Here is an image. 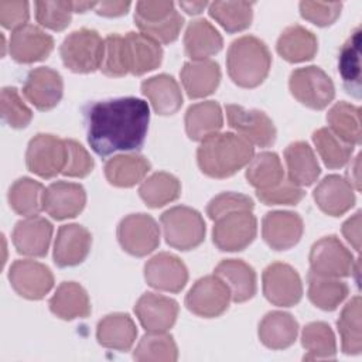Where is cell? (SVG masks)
Masks as SVG:
<instances>
[{
    "instance_id": "3957f363",
    "label": "cell",
    "mask_w": 362,
    "mask_h": 362,
    "mask_svg": "<svg viewBox=\"0 0 362 362\" xmlns=\"http://www.w3.org/2000/svg\"><path fill=\"white\" fill-rule=\"evenodd\" d=\"M270 65L272 55L267 45L253 35L239 37L229 45L228 74L242 88L259 86L269 75Z\"/></svg>"
},
{
    "instance_id": "ffe728a7",
    "label": "cell",
    "mask_w": 362,
    "mask_h": 362,
    "mask_svg": "<svg viewBox=\"0 0 362 362\" xmlns=\"http://www.w3.org/2000/svg\"><path fill=\"white\" fill-rule=\"evenodd\" d=\"M134 313L147 332H167L177 320L178 304L170 297L144 293L137 300Z\"/></svg>"
},
{
    "instance_id": "7c38bea8",
    "label": "cell",
    "mask_w": 362,
    "mask_h": 362,
    "mask_svg": "<svg viewBox=\"0 0 362 362\" xmlns=\"http://www.w3.org/2000/svg\"><path fill=\"white\" fill-rule=\"evenodd\" d=\"M225 109L229 126L252 146L269 147L274 143L276 127L264 112L245 109L240 105H226Z\"/></svg>"
},
{
    "instance_id": "94428289",
    "label": "cell",
    "mask_w": 362,
    "mask_h": 362,
    "mask_svg": "<svg viewBox=\"0 0 362 362\" xmlns=\"http://www.w3.org/2000/svg\"><path fill=\"white\" fill-rule=\"evenodd\" d=\"M359 158H361V156L358 154L356 157H355V161H354V164L351 165V171H349V184L355 188V189H361V182H359Z\"/></svg>"
},
{
    "instance_id": "4316f807",
    "label": "cell",
    "mask_w": 362,
    "mask_h": 362,
    "mask_svg": "<svg viewBox=\"0 0 362 362\" xmlns=\"http://www.w3.org/2000/svg\"><path fill=\"white\" fill-rule=\"evenodd\" d=\"M141 92L150 100L154 112L161 116L174 115L182 105L180 85L167 74H160L143 81Z\"/></svg>"
},
{
    "instance_id": "f1b7e54d",
    "label": "cell",
    "mask_w": 362,
    "mask_h": 362,
    "mask_svg": "<svg viewBox=\"0 0 362 362\" xmlns=\"http://www.w3.org/2000/svg\"><path fill=\"white\" fill-rule=\"evenodd\" d=\"M137 337V328L129 314L113 313L103 317L96 327L98 342L110 349L129 351Z\"/></svg>"
},
{
    "instance_id": "60d3db41",
    "label": "cell",
    "mask_w": 362,
    "mask_h": 362,
    "mask_svg": "<svg viewBox=\"0 0 362 362\" xmlns=\"http://www.w3.org/2000/svg\"><path fill=\"white\" fill-rule=\"evenodd\" d=\"M301 345L305 348V361L332 359L337 354L335 335L331 327L322 321L310 322L301 332Z\"/></svg>"
},
{
    "instance_id": "d590c367",
    "label": "cell",
    "mask_w": 362,
    "mask_h": 362,
    "mask_svg": "<svg viewBox=\"0 0 362 362\" xmlns=\"http://www.w3.org/2000/svg\"><path fill=\"white\" fill-rule=\"evenodd\" d=\"M338 71L344 88L355 98L361 96V28L345 41L338 57Z\"/></svg>"
},
{
    "instance_id": "681fc988",
    "label": "cell",
    "mask_w": 362,
    "mask_h": 362,
    "mask_svg": "<svg viewBox=\"0 0 362 362\" xmlns=\"http://www.w3.org/2000/svg\"><path fill=\"white\" fill-rule=\"evenodd\" d=\"M182 24L184 18L177 10H174L167 18L157 23L136 21V25L140 30V33L150 37L158 44H170L175 41L182 28Z\"/></svg>"
},
{
    "instance_id": "bcb514c9",
    "label": "cell",
    "mask_w": 362,
    "mask_h": 362,
    "mask_svg": "<svg viewBox=\"0 0 362 362\" xmlns=\"http://www.w3.org/2000/svg\"><path fill=\"white\" fill-rule=\"evenodd\" d=\"M133 358L141 362H174L178 358L177 344L165 332H148L140 339Z\"/></svg>"
},
{
    "instance_id": "d6a6232c",
    "label": "cell",
    "mask_w": 362,
    "mask_h": 362,
    "mask_svg": "<svg viewBox=\"0 0 362 362\" xmlns=\"http://www.w3.org/2000/svg\"><path fill=\"white\" fill-rule=\"evenodd\" d=\"M288 180L298 187L314 184L321 173L313 148L305 141H294L284 150Z\"/></svg>"
},
{
    "instance_id": "d6986e66",
    "label": "cell",
    "mask_w": 362,
    "mask_h": 362,
    "mask_svg": "<svg viewBox=\"0 0 362 362\" xmlns=\"http://www.w3.org/2000/svg\"><path fill=\"white\" fill-rule=\"evenodd\" d=\"M54 49V38L40 27L25 24L11 33L8 51L20 64H33L45 59Z\"/></svg>"
},
{
    "instance_id": "ab89813d",
    "label": "cell",
    "mask_w": 362,
    "mask_h": 362,
    "mask_svg": "<svg viewBox=\"0 0 362 362\" xmlns=\"http://www.w3.org/2000/svg\"><path fill=\"white\" fill-rule=\"evenodd\" d=\"M284 178V171L279 156L273 151H262L252 157L246 168L247 182L257 189H267L277 185Z\"/></svg>"
},
{
    "instance_id": "7dc6e473",
    "label": "cell",
    "mask_w": 362,
    "mask_h": 362,
    "mask_svg": "<svg viewBox=\"0 0 362 362\" xmlns=\"http://www.w3.org/2000/svg\"><path fill=\"white\" fill-rule=\"evenodd\" d=\"M1 117L13 129H24L33 119L31 109L23 102L18 92L13 86L1 89Z\"/></svg>"
},
{
    "instance_id": "f907efd6",
    "label": "cell",
    "mask_w": 362,
    "mask_h": 362,
    "mask_svg": "<svg viewBox=\"0 0 362 362\" xmlns=\"http://www.w3.org/2000/svg\"><path fill=\"white\" fill-rule=\"evenodd\" d=\"M256 195L264 205H296L304 198V191L288 178H283L272 188L257 189Z\"/></svg>"
},
{
    "instance_id": "b9f144b4",
    "label": "cell",
    "mask_w": 362,
    "mask_h": 362,
    "mask_svg": "<svg viewBox=\"0 0 362 362\" xmlns=\"http://www.w3.org/2000/svg\"><path fill=\"white\" fill-rule=\"evenodd\" d=\"M361 297L355 296L342 308L337 321L338 332L341 335L342 351L346 355H359L362 351V331H361Z\"/></svg>"
},
{
    "instance_id": "1f68e13d",
    "label": "cell",
    "mask_w": 362,
    "mask_h": 362,
    "mask_svg": "<svg viewBox=\"0 0 362 362\" xmlns=\"http://www.w3.org/2000/svg\"><path fill=\"white\" fill-rule=\"evenodd\" d=\"M223 126L221 106L214 100L191 105L185 113V132L191 140L202 141Z\"/></svg>"
},
{
    "instance_id": "6f0895ef",
    "label": "cell",
    "mask_w": 362,
    "mask_h": 362,
    "mask_svg": "<svg viewBox=\"0 0 362 362\" xmlns=\"http://www.w3.org/2000/svg\"><path fill=\"white\" fill-rule=\"evenodd\" d=\"M174 10L171 1H139L136 4L134 21L157 23L167 18Z\"/></svg>"
},
{
    "instance_id": "277c9868",
    "label": "cell",
    "mask_w": 362,
    "mask_h": 362,
    "mask_svg": "<svg viewBox=\"0 0 362 362\" xmlns=\"http://www.w3.org/2000/svg\"><path fill=\"white\" fill-rule=\"evenodd\" d=\"M62 62L76 74H89L100 69L105 40L95 30L81 28L68 34L59 48Z\"/></svg>"
},
{
    "instance_id": "44dd1931",
    "label": "cell",
    "mask_w": 362,
    "mask_h": 362,
    "mask_svg": "<svg viewBox=\"0 0 362 362\" xmlns=\"http://www.w3.org/2000/svg\"><path fill=\"white\" fill-rule=\"evenodd\" d=\"M92 246L90 232L78 223L59 226L54 243V262L58 267H71L82 263Z\"/></svg>"
},
{
    "instance_id": "30bf717a",
    "label": "cell",
    "mask_w": 362,
    "mask_h": 362,
    "mask_svg": "<svg viewBox=\"0 0 362 362\" xmlns=\"http://www.w3.org/2000/svg\"><path fill=\"white\" fill-rule=\"evenodd\" d=\"M117 239L124 252L136 257L150 255L160 243V228L147 214H130L117 226Z\"/></svg>"
},
{
    "instance_id": "9f6ffc18",
    "label": "cell",
    "mask_w": 362,
    "mask_h": 362,
    "mask_svg": "<svg viewBox=\"0 0 362 362\" xmlns=\"http://www.w3.org/2000/svg\"><path fill=\"white\" fill-rule=\"evenodd\" d=\"M28 3L27 1H14V0H1L0 1V23L4 28L17 30L25 25L28 20Z\"/></svg>"
},
{
    "instance_id": "603a6c76",
    "label": "cell",
    "mask_w": 362,
    "mask_h": 362,
    "mask_svg": "<svg viewBox=\"0 0 362 362\" xmlns=\"http://www.w3.org/2000/svg\"><path fill=\"white\" fill-rule=\"evenodd\" d=\"M52 238V225L41 216H27L13 229V245L20 255L42 257L47 255Z\"/></svg>"
},
{
    "instance_id": "74e56055",
    "label": "cell",
    "mask_w": 362,
    "mask_h": 362,
    "mask_svg": "<svg viewBox=\"0 0 362 362\" xmlns=\"http://www.w3.org/2000/svg\"><path fill=\"white\" fill-rule=\"evenodd\" d=\"M45 188L41 182L23 177L13 182L8 189V204L11 209L24 216H35L44 209Z\"/></svg>"
},
{
    "instance_id": "ba28073f",
    "label": "cell",
    "mask_w": 362,
    "mask_h": 362,
    "mask_svg": "<svg viewBox=\"0 0 362 362\" xmlns=\"http://www.w3.org/2000/svg\"><path fill=\"white\" fill-rule=\"evenodd\" d=\"M66 163L65 140L40 133L34 136L25 151L27 168L41 178H52L62 173Z\"/></svg>"
},
{
    "instance_id": "7bdbcfd3",
    "label": "cell",
    "mask_w": 362,
    "mask_h": 362,
    "mask_svg": "<svg viewBox=\"0 0 362 362\" xmlns=\"http://www.w3.org/2000/svg\"><path fill=\"white\" fill-rule=\"evenodd\" d=\"M327 122L328 129L344 141L354 146L361 143L359 107L346 102H338L328 110Z\"/></svg>"
},
{
    "instance_id": "2e32d148",
    "label": "cell",
    "mask_w": 362,
    "mask_h": 362,
    "mask_svg": "<svg viewBox=\"0 0 362 362\" xmlns=\"http://www.w3.org/2000/svg\"><path fill=\"white\" fill-rule=\"evenodd\" d=\"M144 279L156 290L178 293L187 284L188 272L180 257L163 252L153 256L144 264Z\"/></svg>"
},
{
    "instance_id": "9a60e30c",
    "label": "cell",
    "mask_w": 362,
    "mask_h": 362,
    "mask_svg": "<svg viewBox=\"0 0 362 362\" xmlns=\"http://www.w3.org/2000/svg\"><path fill=\"white\" fill-rule=\"evenodd\" d=\"M122 52L127 74L136 76L158 68L163 61L161 45L141 33L130 31L122 37Z\"/></svg>"
},
{
    "instance_id": "8992f818",
    "label": "cell",
    "mask_w": 362,
    "mask_h": 362,
    "mask_svg": "<svg viewBox=\"0 0 362 362\" xmlns=\"http://www.w3.org/2000/svg\"><path fill=\"white\" fill-rule=\"evenodd\" d=\"M288 88L300 103L315 110L327 107L335 96L331 78L314 65L294 69L288 79Z\"/></svg>"
},
{
    "instance_id": "816d5d0a",
    "label": "cell",
    "mask_w": 362,
    "mask_h": 362,
    "mask_svg": "<svg viewBox=\"0 0 362 362\" xmlns=\"http://www.w3.org/2000/svg\"><path fill=\"white\" fill-rule=\"evenodd\" d=\"M252 209L253 201L250 197L239 192H222L209 201L206 206V214L212 221H216L218 218L230 212Z\"/></svg>"
},
{
    "instance_id": "4dcf8cb0",
    "label": "cell",
    "mask_w": 362,
    "mask_h": 362,
    "mask_svg": "<svg viewBox=\"0 0 362 362\" xmlns=\"http://www.w3.org/2000/svg\"><path fill=\"white\" fill-rule=\"evenodd\" d=\"M298 334V322L288 313H267L259 324V339L270 349H284L294 344Z\"/></svg>"
},
{
    "instance_id": "9c48e42d",
    "label": "cell",
    "mask_w": 362,
    "mask_h": 362,
    "mask_svg": "<svg viewBox=\"0 0 362 362\" xmlns=\"http://www.w3.org/2000/svg\"><path fill=\"white\" fill-rule=\"evenodd\" d=\"M257 233V221L252 211L226 214L215 221L212 239L223 252H239L247 247Z\"/></svg>"
},
{
    "instance_id": "d4e9b609",
    "label": "cell",
    "mask_w": 362,
    "mask_h": 362,
    "mask_svg": "<svg viewBox=\"0 0 362 362\" xmlns=\"http://www.w3.org/2000/svg\"><path fill=\"white\" fill-rule=\"evenodd\" d=\"M229 288L235 303H245L256 294V273L252 266L239 259H225L214 270Z\"/></svg>"
},
{
    "instance_id": "f5cc1de1",
    "label": "cell",
    "mask_w": 362,
    "mask_h": 362,
    "mask_svg": "<svg viewBox=\"0 0 362 362\" xmlns=\"http://www.w3.org/2000/svg\"><path fill=\"white\" fill-rule=\"evenodd\" d=\"M342 3L338 1H301L300 14L304 20L318 25H331L341 14Z\"/></svg>"
},
{
    "instance_id": "6125c7cd",
    "label": "cell",
    "mask_w": 362,
    "mask_h": 362,
    "mask_svg": "<svg viewBox=\"0 0 362 362\" xmlns=\"http://www.w3.org/2000/svg\"><path fill=\"white\" fill-rule=\"evenodd\" d=\"M180 6L188 14H198L208 6V3L206 1H181Z\"/></svg>"
},
{
    "instance_id": "e575fe53",
    "label": "cell",
    "mask_w": 362,
    "mask_h": 362,
    "mask_svg": "<svg viewBox=\"0 0 362 362\" xmlns=\"http://www.w3.org/2000/svg\"><path fill=\"white\" fill-rule=\"evenodd\" d=\"M277 52L288 62H303L314 58L318 49L317 37L301 25H290L277 40Z\"/></svg>"
},
{
    "instance_id": "11a10c76",
    "label": "cell",
    "mask_w": 362,
    "mask_h": 362,
    "mask_svg": "<svg viewBox=\"0 0 362 362\" xmlns=\"http://www.w3.org/2000/svg\"><path fill=\"white\" fill-rule=\"evenodd\" d=\"M100 71L107 76H123L127 74L123 62L122 35L110 34L105 38V54Z\"/></svg>"
},
{
    "instance_id": "e0dca14e",
    "label": "cell",
    "mask_w": 362,
    "mask_h": 362,
    "mask_svg": "<svg viewBox=\"0 0 362 362\" xmlns=\"http://www.w3.org/2000/svg\"><path fill=\"white\" fill-rule=\"evenodd\" d=\"M62 76L48 68L40 66L28 72L23 85V93L38 110H49L58 105L62 98Z\"/></svg>"
},
{
    "instance_id": "52a82bcc",
    "label": "cell",
    "mask_w": 362,
    "mask_h": 362,
    "mask_svg": "<svg viewBox=\"0 0 362 362\" xmlns=\"http://www.w3.org/2000/svg\"><path fill=\"white\" fill-rule=\"evenodd\" d=\"M359 259H354L352 253L334 235L321 238L310 250V272L325 277H348L354 273V267Z\"/></svg>"
},
{
    "instance_id": "8d00e7d4",
    "label": "cell",
    "mask_w": 362,
    "mask_h": 362,
    "mask_svg": "<svg viewBox=\"0 0 362 362\" xmlns=\"http://www.w3.org/2000/svg\"><path fill=\"white\" fill-rule=\"evenodd\" d=\"M307 280L310 301L324 311H334L349 293L346 283L335 277H325L310 272Z\"/></svg>"
},
{
    "instance_id": "be15d7a7",
    "label": "cell",
    "mask_w": 362,
    "mask_h": 362,
    "mask_svg": "<svg viewBox=\"0 0 362 362\" xmlns=\"http://www.w3.org/2000/svg\"><path fill=\"white\" fill-rule=\"evenodd\" d=\"M74 13H85L89 8H95L96 3L93 1H72Z\"/></svg>"
},
{
    "instance_id": "c3c4849f",
    "label": "cell",
    "mask_w": 362,
    "mask_h": 362,
    "mask_svg": "<svg viewBox=\"0 0 362 362\" xmlns=\"http://www.w3.org/2000/svg\"><path fill=\"white\" fill-rule=\"evenodd\" d=\"M37 21L49 30L62 31L68 27L72 18V1H35Z\"/></svg>"
},
{
    "instance_id": "8fae6325",
    "label": "cell",
    "mask_w": 362,
    "mask_h": 362,
    "mask_svg": "<svg viewBox=\"0 0 362 362\" xmlns=\"http://www.w3.org/2000/svg\"><path fill=\"white\" fill-rule=\"evenodd\" d=\"M230 300L228 286L216 274H212L194 283L185 297V305L198 317L214 318L228 310Z\"/></svg>"
},
{
    "instance_id": "484cf974",
    "label": "cell",
    "mask_w": 362,
    "mask_h": 362,
    "mask_svg": "<svg viewBox=\"0 0 362 362\" xmlns=\"http://www.w3.org/2000/svg\"><path fill=\"white\" fill-rule=\"evenodd\" d=\"M180 76L189 98H205L214 93L218 88L221 81V68L218 62L211 59L189 61L184 64Z\"/></svg>"
},
{
    "instance_id": "836d02e7",
    "label": "cell",
    "mask_w": 362,
    "mask_h": 362,
    "mask_svg": "<svg viewBox=\"0 0 362 362\" xmlns=\"http://www.w3.org/2000/svg\"><path fill=\"white\" fill-rule=\"evenodd\" d=\"M150 167V161L140 154H119L106 161L105 177L115 187L129 188L143 181Z\"/></svg>"
},
{
    "instance_id": "f546056e",
    "label": "cell",
    "mask_w": 362,
    "mask_h": 362,
    "mask_svg": "<svg viewBox=\"0 0 362 362\" xmlns=\"http://www.w3.org/2000/svg\"><path fill=\"white\" fill-rule=\"evenodd\" d=\"M49 310L62 320L85 318L90 314V301L86 290L75 281H64L49 300Z\"/></svg>"
},
{
    "instance_id": "f35d334b",
    "label": "cell",
    "mask_w": 362,
    "mask_h": 362,
    "mask_svg": "<svg viewBox=\"0 0 362 362\" xmlns=\"http://www.w3.org/2000/svg\"><path fill=\"white\" fill-rule=\"evenodd\" d=\"M140 198L150 208H160L175 201L181 194V184L170 173H154L139 188Z\"/></svg>"
},
{
    "instance_id": "6da1fadb",
    "label": "cell",
    "mask_w": 362,
    "mask_h": 362,
    "mask_svg": "<svg viewBox=\"0 0 362 362\" xmlns=\"http://www.w3.org/2000/svg\"><path fill=\"white\" fill-rule=\"evenodd\" d=\"M86 136L90 148L100 157L115 151L139 150L146 139L150 109L134 96L99 100L85 113Z\"/></svg>"
},
{
    "instance_id": "91938a15",
    "label": "cell",
    "mask_w": 362,
    "mask_h": 362,
    "mask_svg": "<svg viewBox=\"0 0 362 362\" xmlns=\"http://www.w3.org/2000/svg\"><path fill=\"white\" fill-rule=\"evenodd\" d=\"M130 7V1H100L96 3L95 11L99 16L105 17H117L127 13Z\"/></svg>"
},
{
    "instance_id": "83f0119b",
    "label": "cell",
    "mask_w": 362,
    "mask_h": 362,
    "mask_svg": "<svg viewBox=\"0 0 362 362\" xmlns=\"http://www.w3.org/2000/svg\"><path fill=\"white\" fill-rule=\"evenodd\" d=\"M222 45V35L208 20L198 18L188 24L184 34V48L192 61H204L218 54Z\"/></svg>"
},
{
    "instance_id": "4fadbf2b",
    "label": "cell",
    "mask_w": 362,
    "mask_h": 362,
    "mask_svg": "<svg viewBox=\"0 0 362 362\" xmlns=\"http://www.w3.org/2000/svg\"><path fill=\"white\" fill-rule=\"evenodd\" d=\"M263 294L274 305L291 307L303 297V284L298 273L286 263L269 264L262 276Z\"/></svg>"
},
{
    "instance_id": "cb8c5ba5",
    "label": "cell",
    "mask_w": 362,
    "mask_h": 362,
    "mask_svg": "<svg viewBox=\"0 0 362 362\" xmlns=\"http://www.w3.org/2000/svg\"><path fill=\"white\" fill-rule=\"evenodd\" d=\"M318 208L331 216L344 215L355 204L354 187L341 175H327L313 192Z\"/></svg>"
},
{
    "instance_id": "680465c9",
    "label": "cell",
    "mask_w": 362,
    "mask_h": 362,
    "mask_svg": "<svg viewBox=\"0 0 362 362\" xmlns=\"http://www.w3.org/2000/svg\"><path fill=\"white\" fill-rule=\"evenodd\" d=\"M342 233L352 247L359 252L361 249V211L355 212L349 219L342 225Z\"/></svg>"
},
{
    "instance_id": "5b68a950",
    "label": "cell",
    "mask_w": 362,
    "mask_h": 362,
    "mask_svg": "<svg viewBox=\"0 0 362 362\" xmlns=\"http://www.w3.org/2000/svg\"><path fill=\"white\" fill-rule=\"evenodd\" d=\"M165 242L178 250H191L205 238V222L197 209L178 205L167 209L161 218Z\"/></svg>"
},
{
    "instance_id": "7a4b0ae2",
    "label": "cell",
    "mask_w": 362,
    "mask_h": 362,
    "mask_svg": "<svg viewBox=\"0 0 362 362\" xmlns=\"http://www.w3.org/2000/svg\"><path fill=\"white\" fill-rule=\"evenodd\" d=\"M253 146L235 133H215L201 141L197 160L201 171L212 178H226L249 164Z\"/></svg>"
},
{
    "instance_id": "ee69618b",
    "label": "cell",
    "mask_w": 362,
    "mask_h": 362,
    "mask_svg": "<svg viewBox=\"0 0 362 362\" xmlns=\"http://www.w3.org/2000/svg\"><path fill=\"white\" fill-rule=\"evenodd\" d=\"M209 16L228 33L246 30L253 18V3L249 1H214L209 4Z\"/></svg>"
},
{
    "instance_id": "ac0fdd59",
    "label": "cell",
    "mask_w": 362,
    "mask_h": 362,
    "mask_svg": "<svg viewBox=\"0 0 362 362\" xmlns=\"http://www.w3.org/2000/svg\"><path fill=\"white\" fill-rule=\"evenodd\" d=\"M304 232L303 219L290 211L267 212L262 221V236L274 250H287L298 243Z\"/></svg>"
},
{
    "instance_id": "5bb4252c",
    "label": "cell",
    "mask_w": 362,
    "mask_h": 362,
    "mask_svg": "<svg viewBox=\"0 0 362 362\" xmlns=\"http://www.w3.org/2000/svg\"><path fill=\"white\" fill-rule=\"evenodd\" d=\"M8 280L14 291L28 300H41L54 286L51 270L35 260H16L8 272Z\"/></svg>"
},
{
    "instance_id": "f6af8a7d",
    "label": "cell",
    "mask_w": 362,
    "mask_h": 362,
    "mask_svg": "<svg viewBox=\"0 0 362 362\" xmlns=\"http://www.w3.org/2000/svg\"><path fill=\"white\" fill-rule=\"evenodd\" d=\"M314 146L328 168L344 167L354 151V144H349L334 134L328 127H321L313 133Z\"/></svg>"
},
{
    "instance_id": "db71d44e",
    "label": "cell",
    "mask_w": 362,
    "mask_h": 362,
    "mask_svg": "<svg viewBox=\"0 0 362 362\" xmlns=\"http://www.w3.org/2000/svg\"><path fill=\"white\" fill-rule=\"evenodd\" d=\"M66 143V163L61 174L66 177L83 178L93 170V158L90 154L75 140H65Z\"/></svg>"
},
{
    "instance_id": "7402d4cb",
    "label": "cell",
    "mask_w": 362,
    "mask_h": 362,
    "mask_svg": "<svg viewBox=\"0 0 362 362\" xmlns=\"http://www.w3.org/2000/svg\"><path fill=\"white\" fill-rule=\"evenodd\" d=\"M86 204L82 185L68 181H55L45 188L44 209L57 221L75 218Z\"/></svg>"
}]
</instances>
